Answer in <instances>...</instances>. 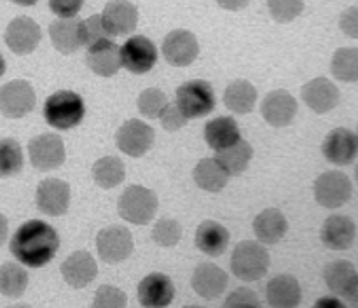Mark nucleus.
<instances>
[{
  "mask_svg": "<svg viewBox=\"0 0 358 308\" xmlns=\"http://www.w3.org/2000/svg\"><path fill=\"white\" fill-rule=\"evenodd\" d=\"M58 248V231L41 219H30L21 224L9 244L10 254L28 268H42L51 262Z\"/></svg>",
  "mask_w": 358,
  "mask_h": 308,
  "instance_id": "f257e3e1",
  "label": "nucleus"
},
{
  "mask_svg": "<svg viewBox=\"0 0 358 308\" xmlns=\"http://www.w3.org/2000/svg\"><path fill=\"white\" fill-rule=\"evenodd\" d=\"M84 115H86V105L83 97L76 91L59 90L49 94L44 104V118L48 125L62 132L79 126Z\"/></svg>",
  "mask_w": 358,
  "mask_h": 308,
  "instance_id": "f03ea898",
  "label": "nucleus"
},
{
  "mask_svg": "<svg viewBox=\"0 0 358 308\" xmlns=\"http://www.w3.org/2000/svg\"><path fill=\"white\" fill-rule=\"evenodd\" d=\"M269 252L264 244L255 240H243L234 247L231 255V270L245 282L262 279L269 270Z\"/></svg>",
  "mask_w": 358,
  "mask_h": 308,
  "instance_id": "7ed1b4c3",
  "label": "nucleus"
},
{
  "mask_svg": "<svg viewBox=\"0 0 358 308\" xmlns=\"http://www.w3.org/2000/svg\"><path fill=\"white\" fill-rule=\"evenodd\" d=\"M157 206H159V202L152 189L143 188V186H128L119 196L117 212L128 223L143 226L152 220Z\"/></svg>",
  "mask_w": 358,
  "mask_h": 308,
  "instance_id": "20e7f679",
  "label": "nucleus"
},
{
  "mask_svg": "<svg viewBox=\"0 0 358 308\" xmlns=\"http://www.w3.org/2000/svg\"><path fill=\"white\" fill-rule=\"evenodd\" d=\"M175 102L187 119L205 118L215 108V91L203 79L187 80L177 88Z\"/></svg>",
  "mask_w": 358,
  "mask_h": 308,
  "instance_id": "39448f33",
  "label": "nucleus"
},
{
  "mask_svg": "<svg viewBox=\"0 0 358 308\" xmlns=\"http://www.w3.org/2000/svg\"><path fill=\"white\" fill-rule=\"evenodd\" d=\"M315 200L325 209H339L353 192V184L345 172L329 170L318 175L315 181Z\"/></svg>",
  "mask_w": 358,
  "mask_h": 308,
  "instance_id": "423d86ee",
  "label": "nucleus"
},
{
  "mask_svg": "<svg viewBox=\"0 0 358 308\" xmlns=\"http://www.w3.org/2000/svg\"><path fill=\"white\" fill-rule=\"evenodd\" d=\"M37 97L30 83L23 79L9 80L0 88V112L9 119L24 118L34 111Z\"/></svg>",
  "mask_w": 358,
  "mask_h": 308,
  "instance_id": "0eeeda50",
  "label": "nucleus"
},
{
  "mask_svg": "<svg viewBox=\"0 0 358 308\" xmlns=\"http://www.w3.org/2000/svg\"><path fill=\"white\" fill-rule=\"evenodd\" d=\"M28 156L37 170H56L65 163V144L56 133H42L28 142Z\"/></svg>",
  "mask_w": 358,
  "mask_h": 308,
  "instance_id": "6e6552de",
  "label": "nucleus"
},
{
  "mask_svg": "<svg viewBox=\"0 0 358 308\" xmlns=\"http://www.w3.org/2000/svg\"><path fill=\"white\" fill-rule=\"evenodd\" d=\"M121 62L128 72L142 76L157 63V49L145 35H133L121 46Z\"/></svg>",
  "mask_w": 358,
  "mask_h": 308,
  "instance_id": "1a4fd4ad",
  "label": "nucleus"
},
{
  "mask_svg": "<svg viewBox=\"0 0 358 308\" xmlns=\"http://www.w3.org/2000/svg\"><path fill=\"white\" fill-rule=\"evenodd\" d=\"M324 280L329 289L338 296L348 300L352 307L358 304V272L346 259H338L325 266Z\"/></svg>",
  "mask_w": 358,
  "mask_h": 308,
  "instance_id": "9d476101",
  "label": "nucleus"
},
{
  "mask_svg": "<svg viewBox=\"0 0 358 308\" xmlns=\"http://www.w3.org/2000/svg\"><path fill=\"white\" fill-rule=\"evenodd\" d=\"M152 126L140 119H128L115 133V144L119 150L131 158H142L154 144Z\"/></svg>",
  "mask_w": 358,
  "mask_h": 308,
  "instance_id": "9b49d317",
  "label": "nucleus"
},
{
  "mask_svg": "<svg viewBox=\"0 0 358 308\" xmlns=\"http://www.w3.org/2000/svg\"><path fill=\"white\" fill-rule=\"evenodd\" d=\"M96 251L105 262L110 265L122 262L133 252L131 233L124 226L103 227L96 237Z\"/></svg>",
  "mask_w": 358,
  "mask_h": 308,
  "instance_id": "f8f14e48",
  "label": "nucleus"
},
{
  "mask_svg": "<svg viewBox=\"0 0 358 308\" xmlns=\"http://www.w3.org/2000/svg\"><path fill=\"white\" fill-rule=\"evenodd\" d=\"M3 38H6L7 48L14 55L24 56L37 49L38 42L42 38V31L37 21H34L28 16H17L7 24Z\"/></svg>",
  "mask_w": 358,
  "mask_h": 308,
  "instance_id": "ddd939ff",
  "label": "nucleus"
},
{
  "mask_svg": "<svg viewBox=\"0 0 358 308\" xmlns=\"http://www.w3.org/2000/svg\"><path fill=\"white\" fill-rule=\"evenodd\" d=\"M136 298L143 308H166L175 298V286L168 275L161 272L149 273L140 280Z\"/></svg>",
  "mask_w": 358,
  "mask_h": 308,
  "instance_id": "4468645a",
  "label": "nucleus"
},
{
  "mask_svg": "<svg viewBox=\"0 0 358 308\" xmlns=\"http://www.w3.org/2000/svg\"><path fill=\"white\" fill-rule=\"evenodd\" d=\"M322 154L329 163L346 167L358 156V135L348 128H334L322 144Z\"/></svg>",
  "mask_w": 358,
  "mask_h": 308,
  "instance_id": "2eb2a0df",
  "label": "nucleus"
},
{
  "mask_svg": "<svg viewBox=\"0 0 358 308\" xmlns=\"http://www.w3.org/2000/svg\"><path fill=\"white\" fill-rule=\"evenodd\" d=\"M301 98L317 114L334 111L341 102V91L327 77H315L301 88Z\"/></svg>",
  "mask_w": 358,
  "mask_h": 308,
  "instance_id": "dca6fc26",
  "label": "nucleus"
},
{
  "mask_svg": "<svg viewBox=\"0 0 358 308\" xmlns=\"http://www.w3.org/2000/svg\"><path fill=\"white\" fill-rule=\"evenodd\" d=\"M199 55L198 38L189 30H171L163 41V56L170 65L189 66Z\"/></svg>",
  "mask_w": 358,
  "mask_h": 308,
  "instance_id": "f3484780",
  "label": "nucleus"
},
{
  "mask_svg": "<svg viewBox=\"0 0 358 308\" xmlns=\"http://www.w3.org/2000/svg\"><path fill=\"white\" fill-rule=\"evenodd\" d=\"M35 203L45 216L58 217L69 210L70 186L62 178H45L37 186Z\"/></svg>",
  "mask_w": 358,
  "mask_h": 308,
  "instance_id": "a211bd4d",
  "label": "nucleus"
},
{
  "mask_svg": "<svg viewBox=\"0 0 358 308\" xmlns=\"http://www.w3.org/2000/svg\"><path fill=\"white\" fill-rule=\"evenodd\" d=\"M261 114L269 126L285 128L297 114V100L287 90H273L264 97Z\"/></svg>",
  "mask_w": 358,
  "mask_h": 308,
  "instance_id": "6ab92c4d",
  "label": "nucleus"
},
{
  "mask_svg": "<svg viewBox=\"0 0 358 308\" xmlns=\"http://www.w3.org/2000/svg\"><path fill=\"white\" fill-rule=\"evenodd\" d=\"M63 279L73 289L87 287L98 275V266L93 255L87 251H76L59 266Z\"/></svg>",
  "mask_w": 358,
  "mask_h": 308,
  "instance_id": "aec40b11",
  "label": "nucleus"
},
{
  "mask_svg": "<svg viewBox=\"0 0 358 308\" xmlns=\"http://www.w3.org/2000/svg\"><path fill=\"white\" fill-rule=\"evenodd\" d=\"M101 20L112 37L128 35L138 24V9L128 0H110L103 7Z\"/></svg>",
  "mask_w": 358,
  "mask_h": 308,
  "instance_id": "412c9836",
  "label": "nucleus"
},
{
  "mask_svg": "<svg viewBox=\"0 0 358 308\" xmlns=\"http://www.w3.org/2000/svg\"><path fill=\"white\" fill-rule=\"evenodd\" d=\"M86 63L96 76L112 77L121 70V48L110 38L96 42L87 48Z\"/></svg>",
  "mask_w": 358,
  "mask_h": 308,
  "instance_id": "4be33fe9",
  "label": "nucleus"
},
{
  "mask_svg": "<svg viewBox=\"0 0 358 308\" xmlns=\"http://www.w3.org/2000/svg\"><path fill=\"white\" fill-rule=\"evenodd\" d=\"M357 237V226L352 217L343 216V214H334L327 217L322 226L320 238L325 247L332 251H346L353 245Z\"/></svg>",
  "mask_w": 358,
  "mask_h": 308,
  "instance_id": "5701e85b",
  "label": "nucleus"
},
{
  "mask_svg": "<svg viewBox=\"0 0 358 308\" xmlns=\"http://www.w3.org/2000/svg\"><path fill=\"white\" fill-rule=\"evenodd\" d=\"M52 46L63 55H72L84 46L83 21L77 18H58L49 24Z\"/></svg>",
  "mask_w": 358,
  "mask_h": 308,
  "instance_id": "b1692460",
  "label": "nucleus"
},
{
  "mask_svg": "<svg viewBox=\"0 0 358 308\" xmlns=\"http://www.w3.org/2000/svg\"><path fill=\"white\" fill-rule=\"evenodd\" d=\"M227 273L213 262H201L192 273V289L205 300H217L226 290Z\"/></svg>",
  "mask_w": 358,
  "mask_h": 308,
  "instance_id": "393cba45",
  "label": "nucleus"
},
{
  "mask_svg": "<svg viewBox=\"0 0 358 308\" xmlns=\"http://www.w3.org/2000/svg\"><path fill=\"white\" fill-rule=\"evenodd\" d=\"M266 298L271 308H297L301 303V286L296 276L282 275L273 276L266 286Z\"/></svg>",
  "mask_w": 358,
  "mask_h": 308,
  "instance_id": "a878e982",
  "label": "nucleus"
},
{
  "mask_svg": "<svg viewBox=\"0 0 358 308\" xmlns=\"http://www.w3.org/2000/svg\"><path fill=\"white\" fill-rule=\"evenodd\" d=\"M229 231L217 220H203L196 230V247L210 258H219L229 245Z\"/></svg>",
  "mask_w": 358,
  "mask_h": 308,
  "instance_id": "bb28decb",
  "label": "nucleus"
},
{
  "mask_svg": "<svg viewBox=\"0 0 358 308\" xmlns=\"http://www.w3.org/2000/svg\"><path fill=\"white\" fill-rule=\"evenodd\" d=\"M289 230L285 216L278 209H266L254 219V231L259 241L264 245H275L285 237Z\"/></svg>",
  "mask_w": 358,
  "mask_h": 308,
  "instance_id": "cd10ccee",
  "label": "nucleus"
},
{
  "mask_svg": "<svg viewBox=\"0 0 358 308\" xmlns=\"http://www.w3.org/2000/svg\"><path fill=\"white\" fill-rule=\"evenodd\" d=\"M205 140L213 150L227 149L238 140H241L238 122L231 115H220V118L212 119L205 125Z\"/></svg>",
  "mask_w": 358,
  "mask_h": 308,
  "instance_id": "c85d7f7f",
  "label": "nucleus"
},
{
  "mask_svg": "<svg viewBox=\"0 0 358 308\" xmlns=\"http://www.w3.org/2000/svg\"><path fill=\"white\" fill-rule=\"evenodd\" d=\"M196 186L203 191L208 192H219L227 186L231 175L227 174L226 168L220 164L217 158H203L198 164H196L194 172H192Z\"/></svg>",
  "mask_w": 358,
  "mask_h": 308,
  "instance_id": "c756f323",
  "label": "nucleus"
},
{
  "mask_svg": "<svg viewBox=\"0 0 358 308\" xmlns=\"http://www.w3.org/2000/svg\"><path fill=\"white\" fill-rule=\"evenodd\" d=\"M257 102V90L247 79H236L224 91V104L231 112L236 114H248L254 111Z\"/></svg>",
  "mask_w": 358,
  "mask_h": 308,
  "instance_id": "7c9ffc66",
  "label": "nucleus"
},
{
  "mask_svg": "<svg viewBox=\"0 0 358 308\" xmlns=\"http://www.w3.org/2000/svg\"><path fill=\"white\" fill-rule=\"evenodd\" d=\"M28 287V273L21 262L6 261L0 266V294L16 300L24 294Z\"/></svg>",
  "mask_w": 358,
  "mask_h": 308,
  "instance_id": "2f4dec72",
  "label": "nucleus"
},
{
  "mask_svg": "<svg viewBox=\"0 0 358 308\" xmlns=\"http://www.w3.org/2000/svg\"><path fill=\"white\" fill-rule=\"evenodd\" d=\"M252 156H254V149L247 140H238L231 147L222 150H217V160L220 161L224 168L229 175H241L247 170L248 163H250Z\"/></svg>",
  "mask_w": 358,
  "mask_h": 308,
  "instance_id": "473e14b6",
  "label": "nucleus"
},
{
  "mask_svg": "<svg viewBox=\"0 0 358 308\" xmlns=\"http://www.w3.org/2000/svg\"><path fill=\"white\" fill-rule=\"evenodd\" d=\"M93 178L100 188H117L126 177V167L117 156H103L93 164Z\"/></svg>",
  "mask_w": 358,
  "mask_h": 308,
  "instance_id": "72a5a7b5",
  "label": "nucleus"
},
{
  "mask_svg": "<svg viewBox=\"0 0 358 308\" xmlns=\"http://www.w3.org/2000/svg\"><path fill=\"white\" fill-rule=\"evenodd\" d=\"M331 72L341 83H358V48H339L331 59Z\"/></svg>",
  "mask_w": 358,
  "mask_h": 308,
  "instance_id": "f704fd0d",
  "label": "nucleus"
},
{
  "mask_svg": "<svg viewBox=\"0 0 358 308\" xmlns=\"http://www.w3.org/2000/svg\"><path fill=\"white\" fill-rule=\"evenodd\" d=\"M23 149L14 139H0V178L14 177L23 168Z\"/></svg>",
  "mask_w": 358,
  "mask_h": 308,
  "instance_id": "c9c22d12",
  "label": "nucleus"
},
{
  "mask_svg": "<svg viewBox=\"0 0 358 308\" xmlns=\"http://www.w3.org/2000/svg\"><path fill=\"white\" fill-rule=\"evenodd\" d=\"M168 100L166 94L159 90V88H147L140 93L138 100H136V107L138 112L147 119L161 118L163 111L166 108Z\"/></svg>",
  "mask_w": 358,
  "mask_h": 308,
  "instance_id": "e433bc0d",
  "label": "nucleus"
},
{
  "mask_svg": "<svg viewBox=\"0 0 358 308\" xmlns=\"http://www.w3.org/2000/svg\"><path fill=\"white\" fill-rule=\"evenodd\" d=\"M152 240L156 241L159 247H173L180 241L182 238V226L178 220L170 219V217H163L157 220L152 227Z\"/></svg>",
  "mask_w": 358,
  "mask_h": 308,
  "instance_id": "4c0bfd02",
  "label": "nucleus"
},
{
  "mask_svg": "<svg viewBox=\"0 0 358 308\" xmlns=\"http://www.w3.org/2000/svg\"><path fill=\"white\" fill-rule=\"evenodd\" d=\"M268 9L276 23H292L304 10V0H268Z\"/></svg>",
  "mask_w": 358,
  "mask_h": 308,
  "instance_id": "58836bf2",
  "label": "nucleus"
},
{
  "mask_svg": "<svg viewBox=\"0 0 358 308\" xmlns=\"http://www.w3.org/2000/svg\"><path fill=\"white\" fill-rule=\"evenodd\" d=\"M128 296L115 286H100L94 293L91 308H126Z\"/></svg>",
  "mask_w": 358,
  "mask_h": 308,
  "instance_id": "ea45409f",
  "label": "nucleus"
},
{
  "mask_svg": "<svg viewBox=\"0 0 358 308\" xmlns=\"http://www.w3.org/2000/svg\"><path fill=\"white\" fill-rule=\"evenodd\" d=\"M110 37L112 35L108 34L107 28H105L101 14H93V16H90L87 20L83 21V38L84 46H87V48Z\"/></svg>",
  "mask_w": 358,
  "mask_h": 308,
  "instance_id": "a19ab883",
  "label": "nucleus"
},
{
  "mask_svg": "<svg viewBox=\"0 0 358 308\" xmlns=\"http://www.w3.org/2000/svg\"><path fill=\"white\" fill-rule=\"evenodd\" d=\"M224 308H262L261 300L257 298V294L250 289H236L234 293H231L227 296Z\"/></svg>",
  "mask_w": 358,
  "mask_h": 308,
  "instance_id": "79ce46f5",
  "label": "nucleus"
},
{
  "mask_svg": "<svg viewBox=\"0 0 358 308\" xmlns=\"http://www.w3.org/2000/svg\"><path fill=\"white\" fill-rule=\"evenodd\" d=\"M159 119L161 126H163L164 130H168V132H177V130L184 128L189 121V119L185 118L184 112L180 111V107L177 105V102H175V104H168Z\"/></svg>",
  "mask_w": 358,
  "mask_h": 308,
  "instance_id": "37998d69",
  "label": "nucleus"
},
{
  "mask_svg": "<svg viewBox=\"0 0 358 308\" xmlns=\"http://www.w3.org/2000/svg\"><path fill=\"white\" fill-rule=\"evenodd\" d=\"M83 6L84 0H49V9L58 18H76Z\"/></svg>",
  "mask_w": 358,
  "mask_h": 308,
  "instance_id": "c03bdc74",
  "label": "nucleus"
},
{
  "mask_svg": "<svg viewBox=\"0 0 358 308\" xmlns=\"http://www.w3.org/2000/svg\"><path fill=\"white\" fill-rule=\"evenodd\" d=\"M339 28L348 37L358 38V6H352L343 10L339 16Z\"/></svg>",
  "mask_w": 358,
  "mask_h": 308,
  "instance_id": "a18cd8bd",
  "label": "nucleus"
},
{
  "mask_svg": "<svg viewBox=\"0 0 358 308\" xmlns=\"http://www.w3.org/2000/svg\"><path fill=\"white\" fill-rule=\"evenodd\" d=\"M313 308H348V307H346L339 298L324 296L320 298V300H317V303L313 304Z\"/></svg>",
  "mask_w": 358,
  "mask_h": 308,
  "instance_id": "49530a36",
  "label": "nucleus"
},
{
  "mask_svg": "<svg viewBox=\"0 0 358 308\" xmlns=\"http://www.w3.org/2000/svg\"><path fill=\"white\" fill-rule=\"evenodd\" d=\"M215 2L226 10H241L248 6L250 0H215Z\"/></svg>",
  "mask_w": 358,
  "mask_h": 308,
  "instance_id": "de8ad7c7",
  "label": "nucleus"
},
{
  "mask_svg": "<svg viewBox=\"0 0 358 308\" xmlns=\"http://www.w3.org/2000/svg\"><path fill=\"white\" fill-rule=\"evenodd\" d=\"M7 234H9V224H7V219L3 214H0V247L6 244Z\"/></svg>",
  "mask_w": 358,
  "mask_h": 308,
  "instance_id": "09e8293b",
  "label": "nucleus"
},
{
  "mask_svg": "<svg viewBox=\"0 0 358 308\" xmlns=\"http://www.w3.org/2000/svg\"><path fill=\"white\" fill-rule=\"evenodd\" d=\"M10 2L17 4V6H21V7H30V6H35L38 0H10Z\"/></svg>",
  "mask_w": 358,
  "mask_h": 308,
  "instance_id": "8fccbe9b",
  "label": "nucleus"
},
{
  "mask_svg": "<svg viewBox=\"0 0 358 308\" xmlns=\"http://www.w3.org/2000/svg\"><path fill=\"white\" fill-rule=\"evenodd\" d=\"M3 74H6V59H3L2 52H0V77H2Z\"/></svg>",
  "mask_w": 358,
  "mask_h": 308,
  "instance_id": "3c124183",
  "label": "nucleus"
},
{
  "mask_svg": "<svg viewBox=\"0 0 358 308\" xmlns=\"http://www.w3.org/2000/svg\"><path fill=\"white\" fill-rule=\"evenodd\" d=\"M6 308H30L28 304H10V307H6Z\"/></svg>",
  "mask_w": 358,
  "mask_h": 308,
  "instance_id": "603ef678",
  "label": "nucleus"
},
{
  "mask_svg": "<svg viewBox=\"0 0 358 308\" xmlns=\"http://www.w3.org/2000/svg\"><path fill=\"white\" fill-rule=\"evenodd\" d=\"M185 308H205V307H199V304H189V307Z\"/></svg>",
  "mask_w": 358,
  "mask_h": 308,
  "instance_id": "864d4df0",
  "label": "nucleus"
},
{
  "mask_svg": "<svg viewBox=\"0 0 358 308\" xmlns=\"http://www.w3.org/2000/svg\"><path fill=\"white\" fill-rule=\"evenodd\" d=\"M355 178H357V182H358V163H357V168H355Z\"/></svg>",
  "mask_w": 358,
  "mask_h": 308,
  "instance_id": "5fc2aeb1",
  "label": "nucleus"
},
{
  "mask_svg": "<svg viewBox=\"0 0 358 308\" xmlns=\"http://www.w3.org/2000/svg\"><path fill=\"white\" fill-rule=\"evenodd\" d=\"M357 135H358V132H357Z\"/></svg>",
  "mask_w": 358,
  "mask_h": 308,
  "instance_id": "6e6d98bb",
  "label": "nucleus"
},
{
  "mask_svg": "<svg viewBox=\"0 0 358 308\" xmlns=\"http://www.w3.org/2000/svg\"><path fill=\"white\" fill-rule=\"evenodd\" d=\"M357 308H358V304H357Z\"/></svg>",
  "mask_w": 358,
  "mask_h": 308,
  "instance_id": "4d7b16f0",
  "label": "nucleus"
}]
</instances>
